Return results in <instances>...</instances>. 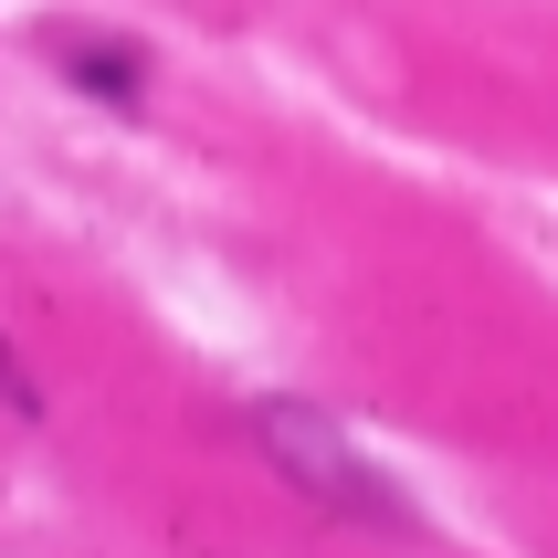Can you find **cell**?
<instances>
[{"label":"cell","mask_w":558,"mask_h":558,"mask_svg":"<svg viewBox=\"0 0 558 558\" xmlns=\"http://www.w3.org/2000/svg\"><path fill=\"white\" fill-rule=\"evenodd\" d=\"M243 433H253V453H264L295 496H316L327 517H348V527H369V537H411V527H422L411 496H401V485H390V474H379L316 401H253Z\"/></svg>","instance_id":"6da1fadb"},{"label":"cell","mask_w":558,"mask_h":558,"mask_svg":"<svg viewBox=\"0 0 558 558\" xmlns=\"http://www.w3.org/2000/svg\"><path fill=\"white\" fill-rule=\"evenodd\" d=\"M53 63H63V85H85L95 106H117V117L137 106V95H148V63L126 53V43H85V32H74V43H63Z\"/></svg>","instance_id":"7a4b0ae2"},{"label":"cell","mask_w":558,"mask_h":558,"mask_svg":"<svg viewBox=\"0 0 558 558\" xmlns=\"http://www.w3.org/2000/svg\"><path fill=\"white\" fill-rule=\"evenodd\" d=\"M0 401L22 411V422H32V411H43V390H32V379H22V359H11V338H0Z\"/></svg>","instance_id":"3957f363"}]
</instances>
